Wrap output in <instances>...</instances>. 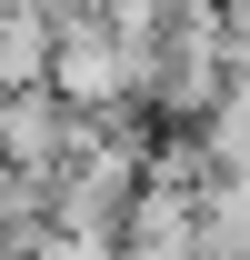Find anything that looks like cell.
Masks as SVG:
<instances>
[{"instance_id":"obj_2","label":"cell","mask_w":250,"mask_h":260,"mask_svg":"<svg viewBox=\"0 0 250 260\" xmlns=\"http://www.w3.org/2000/svg\"><path fill=\"white\" fill-rule=\"evenodd\" d=\"M120 260H200V200L180 190H140L120 210V240H110Z\"/></svg>"},{"instance_id":"obj_1","label":"cell","mask_w":250,"mask_h":260,"mask_svg":"<svg viewBox=\"0 0 250 260\" xmlns=\"http://www.w3.org/2000/svg\"><path fill=\"white\" fill-rule=\"evenodd\" d=\"M40 90L60 100L70 120L130 110V80H120V50H110V30H100V10H60V20H50V80H40Z\"/></svg>"},{"instance_id":"obj_3","label":"cell","mask_w":250,"mask_h":260,"mask_svg":"<svg viewBox=\"0 0 250 260\" xmlns=\"http://www.w3.org/2000/svg\"><path fill=\"white\" fill-rule=\"evenodd\" d=\"M50 80V10L40 0H0V100Z\"/></svg>"},{"instance_id":"obj_4","label":"cell","mask_w":250,"mask_h":260,"mask_svg":"<svg viewBox=\"0 0 250 260\" xmlns=\"http://www.w3.org/2000/svg\"><path fill=\"white\" fill-rule=\"evenodd\" d=\"M210 20H220V40L250 60V0H210Z\"/></svg>"}]
</instances>
